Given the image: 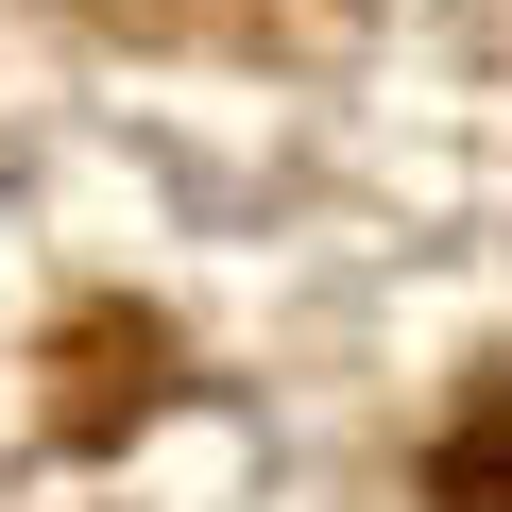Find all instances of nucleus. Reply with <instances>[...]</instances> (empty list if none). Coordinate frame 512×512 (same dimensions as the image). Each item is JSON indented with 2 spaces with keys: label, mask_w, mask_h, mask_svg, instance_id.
<instances>
[{
  "label": "nucleus",
  "mask_w": 512,
  "mask_h": 512,
  "mask_svg": "<svg viewBox=\"0 0 512 512\" xmlns=\"http://www.w3.org/2000/svg\"><path fill=\"white\" fill-rule=\"evenodd\" d=\"M427 512H512V393H478L427 461Z\"/></svg>",
  "instance_id": "nucleus-1"
}]
</instances>
